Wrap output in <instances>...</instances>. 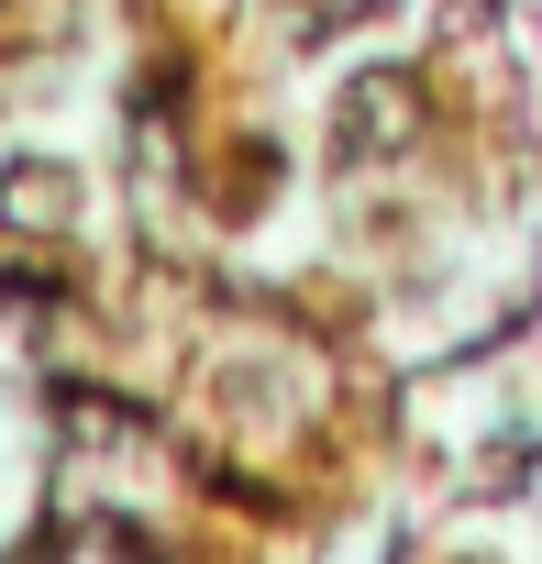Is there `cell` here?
<instances>
[{"mask_svg":"<svg viewBox=\"0 0 542 564\" xmlns=\"http://www.w3.org/2000/svg\"><path fill=\"white\" fill-rule=\"evenodd\" d=\"M410 122H421V89H410V78H355V100H344V144H355V155L410 144Z\"/></svg>","mask_w":542,"mask_h":564,"instance_id":"obj_1","label":"cell"}]
</instances>
